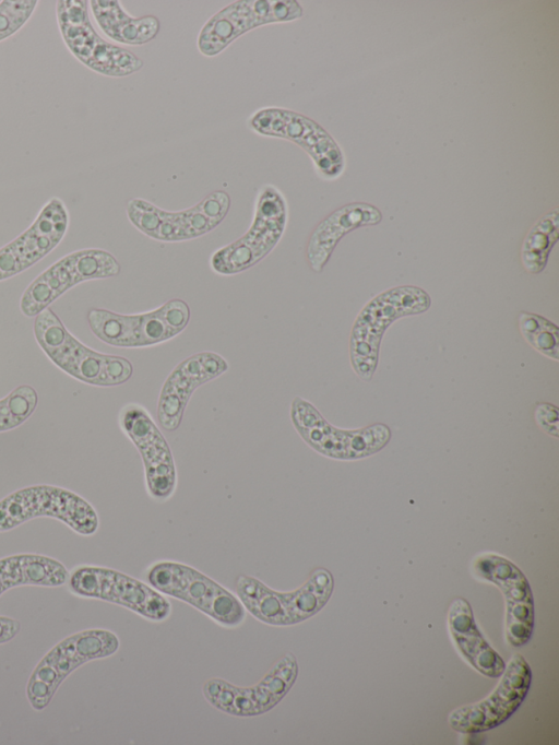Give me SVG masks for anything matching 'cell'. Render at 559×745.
I'll list each match as a JSON object with an SVG mask.
<instances>
[{
    "instance_id": "cell-6",
    "label": "cell",
    "mask_w": 559,
    "mask_h": 745,
    "mask_svg": "<svg viewBox=\"0 0 559 745\" xmlns=\"http://www.w3.org/2000/svg\"><path fill=\"white\" fill-rule=\"evenodd\" d=\"M288 221L284 194L273 185L260 188L249 229L237 240L217 249L210 259L213 271L233 275L263 260L278 244Z\"/></svg>"
},
{
    "instance_id": "cell-13",
    "label": "cell",
    "mask_w": 559,
    "mask_h": 745,
    "mask_svg": "<svg viewBox=\"0 0 559 745\" xmlns=\"http://www.w3.org/2000/svg\"><path fill=\"white\" fill-rule=\"evenodd\" d=\"M67 584L78 598L115 603L150 620L162 622L171 612L170 602L160 592L115 569L79 566L69 573Z\"/></svg>"
},
{
    "instance_id": "cell-14",
    "label": "cell",
    "mask_w": 559,
    "mask_h": 745,
    "mask_svg": "<svg viewBox=\"0 0 559 745\" xmlns=\"http://www.w3.org/2000/svg\"><path fill=\"white\" fill-rule=\"evenodd\" d=\"M250 128L259 134L296 143L312 159L318 174L335 179L344 170L343 153L330 133L313 119L281 107H265L249 118Z\"/></svg>"
},
{
    "instance_id": "cell-30",
    "label": "cell",
    "mask_w": 559,
    "mask_h": 745,
    "mask_svg": "<svg viewBox=\"0 0 559 745\" xmlns=\"http://www.w3.org/2000/svg\"><path fill=\"white\" fill-rule=\"evenodd\" d=\"M535 419L543 430L556 438L558 437L559 412L557 406L550 403H538L535 409Z\"/></svg>"
},
{
    "instance_id": "cell-12",
    "label": "cell",
    "mask_w": 559,
    "mask_h": 745,
    "mask_svg": "<svg viewBox=\"0 0 559 745\" xmlns=\"http://www.w3.org/2000/svg\"><path fill=\"white\" fill-rule=\"evenodd\" d=\"M120 263L110 252L86 248L66 255L25 288L20 309L25 317H36L71 287L85 281L117 276Z\"/></svg>"
},
{
    "instance_id": "cell-8",
    "label": "cell",
    "mask_w": 559,
    "mask_h": 745,
    "mask_svg": "<svg viewBox=\"0 0 559 745\" xmlns=\"http://www.w3.org/2000/svg\"><path fill=\"white\" fill-rule=\"evenodd\" d=\"M56 16L64 45L92 71L105 76L122 78L143 67V60L136 55L100 37L92 25L88 1L58 0Z\"/></svg>"
},
{
    "instance_id": "cell-28",
    "label": "cell",
    "mask_w": 559,
    "mask_h": 745,
    "mask_svg": "<svg viewBox=\"0 0 559 745\" xmlns=\"http://www.w3.org/2000/svg\"><path fill=\"white\" fill-rule=\"evenodd\" d=\"M37 391L29 385H21L0 399V433L22 425L35 411Z\"/></svg>"
},
{
    "instance_id": "cell-22",
    "label": "cell",
    "mask_w": 559,
    "mask_h": 745,
    "mask_svg": "<svg viewBox=\"0 0 559 745\" xmlns=\"http://www.w3.org/2000/svg\"><path fill=\"white\" fill-rule=\"evenodd\" d=\"M381 212L368 203L346 204L322 220L311 233L306 259L312 271L320 273L338 241L349 232L381 222Z\"/></svg>"
},
{
    "instance_id": "cell-7",
    "label": "cell",
    "mask_w": 559,
    "mask_h": 745,
    "mask_svg": "<svg viewBox=\"0 0 559 745\" xmlns=\"http://www.w3.org/2000/svg\"><path fill=\"white\" fill-rule=\"evenodd\" d=\"M230 203L226 191L215 190L181 211H166L147 200L133 198L128 201L126 212L131 224L147 237L177 243L212 232L226 217Z\"/></svg>"
},
{
    "instance_id": "cell-27",
    "label": "cell",
    "mask_w": 559,
    "mask_h": 745,
    "mask_svg": "<svg viewBox=\"0 0 559 745\" xmlns=\"http://www.w3.org/2000/svg\"><path fill=\"white\" fill-rule=\"evenodd\" d=\"M519 327L532 347L556 362L559 359V329L554 322L540 315L522 311Z\"/></svg>"
},
{
    "instance_id": "cell-18",
    "label": "cell",
    "mask_w": 559,
    "mask_h": 745,
    "mask_svg": "<svg viewBox=\"0 0 559 745\" xmlns=\"http://www.w3.org/2000/svg\"><path fill=\"white\" fill-rule=\"evenodd\" d=\"M501 679L485 699L453 710L448 722L460 733H478L506 722L525 699L532 683V670L521 654L506 664Z\"/></svg>"
},
{
    "instance_id": "cell-11",
    "label": "cell",
    "mask_w": 559,
    "mask_h": 745,
    "mask_svg": "<svg viewBox=\"0 0 559 745\" xmlns=\"http://www.w3.org/2000/svg\"><path fill=\"white\" fill-rule=\"evenodd\" d=\"M289 415L304 441L318 453L332 459L355 460L372 456L384 448L391 438L389 427L383 424L357 430L336 428L301 397L293 399Z\"/></svg>"
},
{
    "instance_id": "cell-4",
    "label": "cell",
    "mask_w": 559,
    "mask_h": 745,
    "mask_svg": "<svg viewBox=\"0 0 559 745\" xmlns=\"http://www.w3.org/2000/svg\"><path fill=\"white\" fill-rule=\"evenodd\" d=\"M190 307L173 298L154 310L119 314L91 308L86 319L93 334L104 343L123 348L147 347L180 334L190 321Z\"/></svg>"
},
{
    "instance_id": "cell-2",
    "label": "cell",
    "mask_w": 559,
    "mask_h": 745,
    "mask_svg": "<svg viewBox=\"0 0 559 745\" xmlns=\"http://www.w3.org/2000/svg\"><path fill=\"white\" fill-rule=\"evenodd\" d=\"M235 588L243 607L258 620L272 626H292L324 607L332 595L334 580L328 569L317 568L304 584L290 592L273 590L248 575L238 576Z\"/></svg>"
},
{
    "instance_id": "cell-9",
    "label": "cell",
    "mask_w": 559,
    "mask_h": 745,
    "mask_svg": "<svg viewBox=\"0 0 559 745\" xmlns=\"http://www.w3.org/2000/svg\"><path fill=\"white\" fill-rule=\"evenodd\" d=\"M38 517L55 518L81 535L94 534L99 525L97 512L87 500L59 486H27L0 500V532Z\"/></svg>"
},
{
    "instance_id": "cell-10",
    "label": "cell",
    "mask_w": 559,
    "mask_h": 745,
    "mask_svg": "<svg viewBox=\"0 0 559 745\" xmlns=\"http://www.w3.org/2000/svg\"><path fill=\"white\" fill-rule=\"evenodd\" d=\"M160 593L181 600L225 627H237L246 618L240 600L201 571L182 563L158 561L146 573Z\"/></svg>"
},
{
    "instance_id": "cell-24",
    "label": "cell",
    "mask_w": 559,
    "mask_h": 745,
    "mask_svg": "<svg viewBox=\"0 0 559 745\" xmlns=\"http://www.w3.org/2000/svg\"><path fill=\"white\" fill-rule=\"evenodd\" d=\"M88 7L102 32L119 44L144 45L153 40L160 29L156 16H131L117 0H92Z\"/></svg>"
},
{
    "instance_id": "cell-1",
    "label": "cell",
    "mask_w": 559,
    "mask_h": 745,
    "mask_svg": "<svg viewBox=\"0 0 559 745\" xmlns=\"http://www.w3.org/2000/svg\"><path fill=\"white\" fill-rule=\"evenodd\" d=\"M33 331L47 357L84 383L114 387L127 382L133 374V366L126 357L103 354L81 343L50 308L35 317Z\"/></svg>"
},
{
    "instance_id": "cell-16",
    "label": "cell",
    "mask_w": 559,
    "mask_h": 745,
    "mask_svg": "<svg viewBox=\"0 0 559 745\" xmlns=\"http://www.w3.org/2000/svg\"><path fill=\"white\" fill-rule=\"evenodd\" d=\"M297 676V659L287 652L253 686H237L215 677L204 683L202 693L219 711L236 717H254L273 709L290 690Z\"/></svg>"
},
{
    "instance_id": "cell-5",
    "label": "cell",
    "mask_w": 559,
    "mask_h": 745,
    "mask_svg": "<svg viewBox=\"0 0 559 745\" xmlns=\"http://www.w3.org/2000/svg\"><path fill=\"white\" fill-rule=\"evenodd\" d=\"M120 641L107 629L75 632L52 647L34 667L26 697L36 710H44L63 681L81 665L117 652Z\"/></svg>"
},
{
    "instance_id": "cell-3",
    "label": "cell",
    "mask_w": 559,
    "mask_h": 745,
    "mask_svg": "<svg viewBox=\"0 0 559 745\" xmlns=\"http://www.w3.org/2000/svg\"><path fill=\"white\" fill-rule=\"evenodd\" d=\"M430 305L429 294L413 285L386 289L368 301L357 315L350 332L349 355L355 372L370 380L385 330L400 318L427 311Z\"/></svg>"
},
{
    "instance_id": "cell-23",
    "label": "cell",
    "mask_w": 559,
    "mask_h": 745,
    "mask_svg": "<svg viewBox=\"0 0 559 745\" xmlns=\"http://www.w3.org/2000/svg\"><path fill=\"white\" fill-rule=\"evenodd\" d=\"M448 626L455 647L475 670L488 677L503 673L506 662L484 638L465 599L457 598L451 603Z\"/></svg>"
},
{
    "instance_id": "cell-15",
    "label": "cell",
    "mask_w": 559,
    "mask_h": 745,
    "mask_svg": "<svg viewBox=\"0 0 559 745\" xmlns=\"http://www.w3.org/2000/svg\"><path fill=\"white\" fill-rule=\"evenodd\" d=\"M302 7L295 0H238L211 16L198 35V49L214 57L253 28L298 20Z\"/></svg>"
},
{
    "instance_id": "cell-25",
    "label": "cell",
    "mask_w": 559,
    "mask_h": 745,
    "mask_svg": "<svg viewBox=\"0 0 559 745\" xmlns=\"http://www.w3.org/2000/svg\"><path fill=\"white\" fill-rule=\"evenodd\" d=\"M69 571L62 563L40 554H16L0 558V596L21 586L56 588L67 584Z\"/></svg>"
},
{
    "instance_id": "cell-20",
    "label": "cell",
    "mask_w": 559,
    "mask_h": 745,
    "mask_svg": "<svg viewBox=\"0 0 559 745\" xmlns=\"http://www.w3.org/2000/svg\"><path fill=\"white\" fill-rule=\"evenodd\" d=\"M474 571L501 591L506 603V637L513 647L525 645L534 629V598L524 573L509 559L484 554L474 561Z\"/></svg>"
},
{
    "instance_id": "cell-26",
    "label": "cell",
    "mask_w": 559,
    "mask_h": 745,
    "mask_svg": "<svg viewBox=\"0 0 559 745\" xmlns=\"http://www.w3.org/2000/svg\"><path fill=\"white\" fill-rule=\"evenodd\" d=\"M558 237L559 210L556 208L538 218L523 240L521 261L528 273L538 274L545 269Z\"/></svg>"
},
{
    "instance_id": "cell-19",
    "label": "cell",
    "mask_w": 559,
    "mask_h": 745,
    "mask_svg": "<svg viewBox=\"0 0 559 745\" xmlns=\"http://www.w3.org/2000/svg\"><path fill=\"white\" fill-rule=\"evenodd\" d=\"M70 223L64 202L50 198L33 223L12 241L0 248V282L33 267L63 239Z\"/></svg>"
},
{
    "instance_id": "cell-31",
    "label": "cell",
    "mask_w": 559,
    "mask_h": 745,
    "mask_svg": "<svg viewBox=\"0 0 559 745\" xmlns=\"http://www.w3.org/2000/svg\"><path fill=\"white\" fill-rule=\"evenodd\" d=\"M21 630V624L19 620L0 616V645L11 641Z\"/></svg>"
},
{
    "instance_id": "cell-29",
    "label": "cell",
    "mask_w": 559,
    "mask_h": 745,
    "mask_svg": "<svg viewBox=\"0 0 559 745\" xmlns=\"http://www.w3.org/2000/svg\"><path fill=\"white\" fill-rule=\"evenodd\" d=\"M37 0L0 1V42L15 35L32 17Z\"/></svg>"
},
{
    "instance_id": "cell-21",
    "label": "cell",
    "mask_w": 559,
    "mask_h": 745,
    "mask_svg": "<svg viewBox=\"0 0 559 745\" xmlns=\"http://www.w3.org/2000/svg\"><path fill=\"white\" fill-rule=\"evenodd\" d=\"M227 370V360L210 351L193 354L180 362L166 378L158 395L156 417L162 428L177 430L194 390Z\"/></svg>"
},
{
    "instance_id": "cell-17",
    "label": "cell",
    "mask_w": 559,
    "mask_h": 745,
    "mask_svg": "<svg viewBox=\"0 0 559 745\" xmlns=\"http://www.w3.org/2000/svg\"><path fill=\"white\" fill-rule=\"evenodd\" d=\"M118 421L141 456L148 495L159 501L171 497L177 486L173 452L148 411L129 403L120 410Z\"/></svg>"
}]
</instances>
